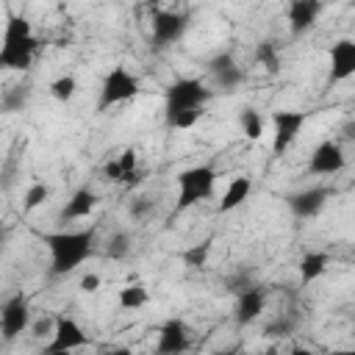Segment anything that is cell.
I'll return each instance as SVG.
<instances>
[{
  "instance_id": "7a4b0ae2",
  "label": "cell",
  "mask_w": 355,
  "mask_h": 355,
  "mask_svg": "<svg viewBox=\"0 0 355 355\" xmlns=\"http://www.w3.org/2000/svg\"><path fill=\"white\" fill-rule=\"evenodd\" d=\"M39 42L31 31V22L25 17H8L3 28V44H0V67L3 69H28L33 61Z\"/></svg>"
},
{
  "instance_id": "4fadbf2b",
  "label": "cell",
  "mask_w": 355,
  "mask_h": 355,
  "mask_svg": "<svg viewBox=\"0 0 355 355\" xmlns=\"http://www.w3.org/2000/svg\"><path fill=\"white\" fill-rule=\"evenodd\" d=\"M186 31V17L183 14H175V11H158L153 17V39L158 44H169V42H178Z\"/></svg>"
},
{
  "instance_id": "5b68a950",
  "label": "cell",
  "mask_w": 355,
  "mask_h": 355,
  "mask_svg": "<svg viewBox=\"0 0 355 355\" xmlns=\"http://www.w3.org/2000/svg\"><path fill=\"white\" fill-rule=\"evenodd\" d=\"M136 94H139V78L133 72H128L125 67H114L103 78V83H100V100H97V105L100 108H108V105L133 100Z\"/></svg>"
},
{
  "instance_id": "4316f807",
  "label": "cell",
  "mask_w": 355,
  "mask_h": 355,
  "mask_svg": "<svg viewBox=\"0 0 355 355\" xmlns=\"http://www.w3.org/2000/svg\"><path fill=\"white\" fill-rule=\"evenodd\" d=\"M200 116H202V111H180V114H166V125H169V128H194Z\"/></svg>"
},
{
  "instance_id": "ffe728a7",
  "label": "cell",
  "mask_w": 355,
  "mask_h": 355,
  "mask_svg": "<svg viewBox=\"0 0 355 355\" xmlns=\"http://www.w3.org/2000/svg\"><path fill=\"white\" fill-rule=\"evenodd\" d=\"M119 308H125V311H136V308H141L147 300H150V294H147V288L144 286H139V283H133V286H125V288H119Z\"/></svg>"
},
{
  "instance_id": "7402d4cb",
  "label": "cell",
  "mask_w": 355,
  "mask_h": 355,
  "mask_svg": "<svg viewBox=\"0 0 355 355\" xmlns=\"http://www.w3.org/2000/svg\"><path fill=\"white\" fill-rule=\"evenodd\" d=\"M128 252H130V236H128L125 230L114 233V236L108 239V244H105V255H108L111 261H122Z\"/></svg>"
},
{
  "instance_id": "1f68e13d",
  "label": "cell",
  "mask_w": 355,
  "mask_h": 355,
  "mask_svg": "<svg viewBox=\"0 0 355 355\" xmlns=\"http://www.w3.org/2000/svg\"><path fill=\"white\" fill-rule=\"evenodd\" d=\"M80 288H83L86 294L97 291V288H100V277H97V275H83V277H80Z\"/></svg>"
},
{
  "instance_id": "9a60e30c",
  "label": "cell",
  "mask_w": 355,
  "mask_h": 355,
  "mask_svg": "<svg viewBox=\"0 0 355 355\" xmlns=\"http://www.w3.org/2000/svg\"><path fill=\"white\" fill-rule=\"evenodd\" d=\"M211 75H214V80L225 89V92H233L241 80H244V72H241V67L233 61V55H227V53H219L214 61H211Z\"/></svg>"
},
{
  "instance_id": "9c48e42d",
  "label": "cell",
  "mask_w": 355,
  "mask_h": 355,
  "mask_svg": "<svg viewBox=\"0 0 355 355\" xmlns=\"http://www.w3.org/2000/svg\"><path fill=\"white\" fill-rule=\"evenodd\" d=\"M344 164H347L344 150H341L336 141H322V144L311 153L308 172H313V175H336V172L344 169Z\"/></svg>"
},
{
  "instance_id": "ba28073f",
  "label": "cell",
  "mask_w": 355,
  "mask_h": 355,
  "mask_svg": "<svg viewBox=\"0 0 355 355\" xmlns=\"http://www.w3.org/2000/svg\"><path fill=\"white\" fill-rule=\"evenodd\" d=\"M86 341H89V336L83 333V327H80L75 319L58 316V319H55V333L50 336L44 352H47V355H53V352H72V349L83 347Z\"/></svg>"
},
{
  "instance_id": "5bb4252c",
  "label": "cell",
  "mask_w": 355,
  "mask_h": 355,
  "mask_svg": "<svg viewBox=\"0 0 355 355\" xmlns=\"http://www.w3.org/2000/svg\"><path fill=\"white\" fill-rule=\"evenodd\" d=\"M319 11H322V3H316V0H294L288 6V28H291V33L302 36L305 31H311L316 17H319Z\"/></svg>"
},
{
  "instance_id": "d4e9b609",
  "label": "cell",
  "mask_w": 355,
  "mask_h": 355,
  "mask_svg": "<svg viewBox=\"0 0 355 355\" xmlns=\"http://www.w3.org/2000/svg\"><path fill=\"white\" fill-rule=\"evenodd\" d=\"M255 61H258L261 67H266L269 72H277V67H280L277 47H275L272 42H261V44H258V50H255Z\"/></svg>"
},
{
  "instance_id": "e0dca14e",
  "label": "cell",
  "mask_w": 355,
  "mask_h": 355,
  "mask_svg": "<svg viewBox=\"0 0 355 355\" xmlns=\"http://www.w3.org/2000/svg\"><path fill=\"white\" fill-rule=\"evenodd\" d=\"M94 208H97V194L89 191V189H78V191L67 200V205H64V211H61V219H83V216H89Z\"/></svg>"
},
{
  "instance_id": "7c38bea8",
  "label": "cell",
  "mask_w": 355,
  "mask_h": 355,
  "mask_svg": "<svg viewBox=\"0 0 355 355\" xmlns=\"http://www.w3.org/2000/svg\"><path fill=\"white\" fill-rule=\"evenodd\" d=\"M327 197H330L327 189L313 186V189H305V191L291 194V197H288V208H291L294 216H300V219H311V216H316V214L324 208Z\"/></svg>"
},
{
  "instance_id": "f1b7e54d",
  "label": "cell",
  "mask_w": 355,
  "mask_h": 355,
  "mask_svg": "<svg viewBox=\"0 0 355 355\" xmlns=\"http://www.w3.org/2000/svg\"><path fill=\"white\" fill-rule=\"evenodd\" d=\"M150 208H153V202H150L147 197H136L133 205H130V216H133V219H144V216L150 214Z\"/></svg>"
},
{
  "instance_id": "2e32d148",
  "label": "cell",
  "mask_w": 355,
  "mask_h": 355,
  "mask_svg": "<svg viewBox=\"0 0 355 355\" xmlns=\"http://www.w3.org/2000/svg\"><path fill=\"white\" fill-rule=\"evenodd\" d=\"M263 305H266V297L261 288H244L239 294V302H236V322L239 324L255 322L263 313Z\"/></svg>"
},
{
  "instance_id": "30bf717a",
  "label": "cell",
  "mask_w": 355,
  "mask_h": 355,
  "mask_svg": "<svg viewBox=\"0 0 355 355\" xmlns=\"http://www.w3.org/2000/svg\"><path fill=\"white\" fill-rule=\"evenodd\" d=\"M189 347V330L180 319H169L158 330L155 341V355H183Z\"/></svg>"
},
{
  "instance_id": "e575fe53",
  "label": "cell",
  "mask_w": 355,
  "mask_h": 355,
  "mask_svg": "<svg viewBox=\"0 0 355 355\" xmlns=\"http://www.w3.org/2000/svg\"><path fill=\"white\" fill-rule=\"evenodd\" d=\"M214 355H239L236 349H219V352H214Z\"/></svg>"
},
{
  "instance_id": "52a82bcc",
  "label": "cell",
  "mask_w": 355,
  "mask_h": 355,
  "mask_svg": "<svg viewBox=\"0 0 355 355\" xmlns=\"http://www.w3.org/2000/svg\"><path fill=\"white\" fill-rule=\"evenodd\" d=\"M31 324V308H28V300L22 294H14L3 302L0 308V333H3V341H14L17 336H22Z\"/></svg>"
},
{
  "instance_id": "8d00e7d4",
  "label": "cell",
  "mask_w": 355,
  "mask_h": 355,
  "mask_svg": "<svg viewBox=\"0 0 355 355\" xmlns=\"http://www.w3.org/2000/svg\"><path fill=\"white\" fill-rule=\"evenodd\" d=\"M53 355H69V352H53Z\"/></svg>"
},
{
  "instance_id": "cb8c5ba5",
  "label": "cell",
  "mask_w": 355,
  "mask_h": 355,
  "mask_svg": "<svg viewBox=\"0 0 355 355\" xmlns=\"http://www.w3.org/2000/svg\"><path fill=\"white\" fill-rule=\"evenodd\" d=\"M75 89H78V83H75V78H72V75H58V78L50 83V94H53L55 100H61V103L72 100Z\"/></svg>"
},
{
  "instance_id": "d6986e66",
  "label": "cell",
  "mask_w": 355,
  "mask_h": 355,
  "mask_svg": "<svg viewBox=\"0 0 355 355\" xmlns=\"http://www.w3.org/2000/svg\"><path fill=\"white\" fill-rule=\"evenodd\" d=\"M327 263H330V255L327 252H305L302 255V261H300V283L302 286H308L311 280H316V277H322L324 275V269H327Z\"/></svg>"
},
{
  "instance_id": "3957f363",
  "label": "cell",
  "mask_w": 355,
  "mask_h": 355,
  "mask_svg": "<svg viewBox=\"0 0 355 355\" xmlns=\"http://www.w3.org/2000/svg\"><path fill=\"white\" fill-rule=\"evenodd\" d=\"M216 186V169L208 164L189 166L178 175V208H191L200 200L211 197Z\"/></svg>"
},
{
  "instance_id": "836d02e7",
  "label": "cell",
  "mask_w": 355,
  "mask_h": 355,
  "mask_svg": "<svg viewBox=\"0 0 355 355\" xmlns=\"http://www.w3.org/2000/svg\"><path fill=\"white\" fill-rule=\"evenodd\" d=\"M105 355H133V352L125 349V347H119V349H111V352H105Z\"/></svg>"
},
{
  "instance_id": "ac0fdd59",
  "label": "cell",
  "mask_w": 355,
  "mask_h": 355,
  "mask_svg": "<svg viewBox=\"0 0 355 355\" xmlns=\"http://www.w3.org/2000/svg\"><path fill=\"white\" fill-rule=\"evenodd\" d=\"M250 191H252V180H250V178H233V180L227 183L222 200H219V211L227 214V211L239 208V205L250 197Z\"/></svg>"
},
{
  "instance_id": "44dd1931",
  "label": "cell",
  "mask_w": 355,
  "mask_h": 355,
  "mask_svg": "<svg viewBox=\"0 0 355 355\" xmlns=\"http://www.w3.org/2000/svg\"><path fill=\"white\" fill-rule=\"evenodd\" d=\"M239 122H241V130H244V136H247L250 141H258V139H261V133H263V119H261V114H258L255 108H244Z\"/></svg>"
},
{
  "instance_id": "d6a6232c",
  "label": "cell",
  "mask_w": 355,
  "mask_h": 355,
  "mask_svg": "<svg viewBox=\"0 0 355 355\" xmlns=\"http://www.w3.org/2000/svg\"><path fill=\"white\" fill-rule=\"evenodd\" d=\"M288 355H313V352H311L308 347H294V349H291Z\"/></svg>"
},
{
  "instance_id": "4dcf8cb0",
  "label": "cell",
  "mask_w": 355,
  "mask_h": 355,
  "mask_svg": "<svg viewBox=\"0 0 355 355\" xmlns=\"http://www.w3.org/2000/svg\"><path fill=\"white\" fill-rule=\"evenodd\" d=\"M55 333V319H39L33 324V336L42 338V336H53Z\"/></svg>"
},
{
  "instance_id": "484cf974",
  "label": "cell",
  "mask_w": 355,
  "mask_h": 355,
  "mask_svg": "<svg viewBox=\"0 0 355 355\" xmlns=\"http://www.w3.org/2000/svg\"><path fill=\"white\" fill-rule=\"evenodd\" d=\"M47 197H50V189H47L44 183H31V186H28V191H25L22 208H25V211H36Z\"/></svg>"
},
{
  "instance_id": "6da1fadb",
  "label": "cell",
  "mask_w": 355,
  "mask_h": 355,
  "mask_svg": "<svg viewBox=\"0 0 355 355\" xmlns=\"http://www.w3.org/2000/svg\"><path fill=\"white\" fill-rule=\"evenodd\" d=\"M44 244L50 250L53 275H69L78 269L89 252H92V233L89 230H64V233H47Z\"/></svg>"
},
{
  "instance_id": "8992f818",
  "label": "cell",
  "mask_w": 355,
  "mask_h": 355,
  "mask_svg": "<svg viewBox=\"0 0 355 355\" xmlns=\"http://www.w3.org/2000/svg\"><path fill=\"white\" fill-rule=\"evenodd\" d=\"M302 125H305V114H302V111L283 108V111H275V114H272V128H275L272 150H275V155H283V153L297 141Z\"/></svg>"
},
{
  "instance_id": "8fae6325",
  "label": "cell",
  "mask_w": 355,
  "mask_h": 355,
  "mask_svg": "<svg viewBox=\"0 0 355 355\" xmlns=\"http://www.w3.org/2000/svg\"><path fill=\"white\" fill-rule=\"evenodd\" d=\"M355 75V39H338L330 47V80H347Z\"/></svg>"
},
{
  "instance_id": "d590c367",
  "label": "cell",
  "mask_w": 355,
  "mask_h": 355,
  "mask_svg": "<svg viewBox=\"0 0 355 355\" xmlns=\"http://www.w3.org/2000/svg\"><path fill=\"white\" fill-rule=\"evenodd\" d=\"M333 355H355V349H336Z\"/></svg>"
},
{
  "instance_id": "83f0119b",
  "label": "cell",
  "mask_w": 355,
  "mask_h": 355,
  "mask_svg": "<svg viewBox=\"0 0 355 355\" xmlns=\"http://www.w3.org/2000/svg\"><path fill=\"white\" fill-rule=\"evenodd\" d=\"M116 161H119V166H122V172H125V175H130V172H136V169H139V158H136V150H133V147L122 150Z\"/></svg>"
},
{
  "instance_id": "277c9868",
  "label": "cell",
  "mask_w": 355,
  "mask_h": 355,
  "mask_svg": "<svg viewBox=\"0 0 355 355\" xmlns=\"http://www.w3.org/2000/svg\"><path fill=\"white\" fill-rule=\"evenodd\" d=\"M211 92L194 80V78H178L166 89V114H180V111H202L208 103Z\"/></svg>"
},
{
  "instance_id": "f546056e",
  "label": "cell",
  "mask_w": 355,
  "mask_h": 355,
  "mask_svg": "<svg viewBox=\"0 0 355 355\" xmlns=\"http://www.w3.org/2000/svg\"><path fill=\"white\" fill-rule=\"evenodd\" d=\"M103 172H105V178H108V180H114V183H122V180H125V172H122V166H119V161H116V158H114V161H108Z\"/></svg>"
},
{
  "instance_id": "603a6c76",
  "label": "cell",
  "mask_w": 355,
  "mask_h": 355,
  "mask_svg": "<svg viewBox=\"0 0 355 355\" xmlns=\"http://www.w3.org/2000/svg\"><path fill=\"white\" fill-rule=\"evenodd\" d=\"M208 252H211V239H205V241H200V244L189 247V250L183 252V263H186V266H191V269H200V266H205Z\"/></svg>"
}]
</instances>
